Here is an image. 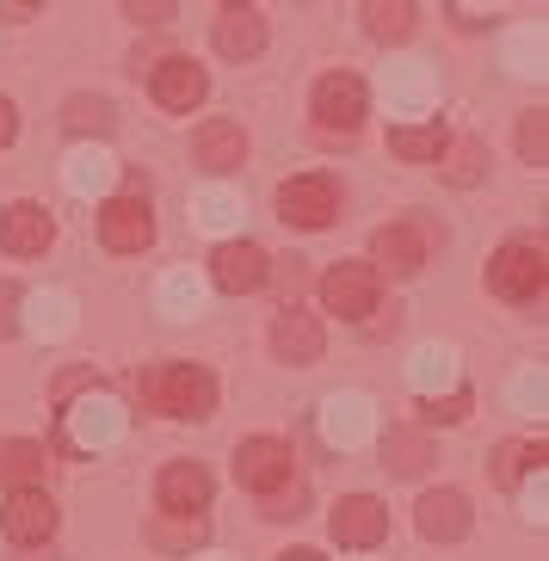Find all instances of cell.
<instances>
[{
	"instance_id": "cell-8",
	"label": "cell",
	"mask_w": 549,
	"mask_h": 561,
	"mask_svg": "<svg viewBox=\"0 0 549 561\" xmlns=\"http://www.w3.org/2000/svg\"><path fill=\"white\" fill-rule=\"evenodd\" d=\"M100 241L112 253H142L155 241V210L149 198H112L100 210Z\"/></svg>"
},
{
	"instance_id": "cell-26",
	"label": "cell",
	"mask_w": 549,
	"mask_h": 561,
	"mask_svg": "<svg viewBox=\"0 0 549 561\" xmlns=\"http://www.w3.org/2000/svg\"><path fill=\"white\" fill-rule=\"evenodd\" d=\"M217 50L222 56H260L266 50V19L253 13V7H222V19H217Z\"/></svg>"
},
{
	"instance_id": "cell-34",
	"label": "cell",
	"mask_w": 549,
	"mask_h": 561,
	"mask_svg": "<svg viewBox=\"0 0 549 561\" xmlns=\"http://www.w3.org/2000/svg\"><path fill=\"white\" fill-rule=\"evenodd\" d=\"M155 549H185V556H192V549L204 543V518H155Z\"/></svg>"
},
{
	"instance_id": "cell-22",
	"label": "cell",
	"mask_w": 549,
	"mask_h": 561,
	"mask_svg": "<svg viewBox=\"0 0 549 561\" xmlns=\"http://www.w3.org/2000/svg\"><path fill=\"white\" fill-rule=\"evenodd\" d=\"M50 234H56V222L44 216V204H13V210L0 216V248L19 253V260L44 253L50 248Z\"/></svg>"
},
{
	"instance_id": "cell-1",
	"label": "cell",
	"mask_w": 549,
	"mask_h": 561,
	"mask_svg": "<svg viewBox=\"0 0 549 561\" xmlns=\"http://www.w3.org/2000/svg\"><path fill=\"white\" fill-rule=\"evenodd\" d=\"M142 401L167 420H204L217 408V377L204 364H155L142 370Z\"/></svg>"
},
{
	"instance_id": "cell-6",
	"label": "cell",
	"mask_w": 549,
	"mask_h": 561,
	"mask_svg": "<svg viewBox=\"0 0 549 561\" xmlns=\"http://www.w3.org/2000/svg\"><path fill=\"white\" fill-rule=\"evenodd\" d=\"M370 432H377V408H370V396H358V389H340V396L321 401V438H328L333 450L365 445Z\"/></svg>"
},
{
	"instance_id": "cell-10",
	"label": "cell",
	"mask_w": 549,
	"mask_h": 561,
	"mask_svg": "<svg viewBox=\"0 0 549 561\" xmlns=\"http://www.w3.org/2000/svg\"><path fill=\"white\" fill-rule=\"evenodd\" d=\"M0 530H7L13 543H25V549L50 543V530H56V506H50V494H44V488H19V494H7Z\"/></svg>"
},
{
	"instance_id": "cell-4",
	"label": "cell",
	"mask_w": 549,
	"mask_h": 561,
	"mask_svg": "<svg viewBox=\"0 0 549 561\" xmlns=\"http://www.w3.org/2000/svg\"><path fill=\"white\" fill-rule=\"evenodd\" d=\"M278 216L297 229H328L340 216V192H333L328 173H297V180L278 185Z\"/></svg>"
},
{
	"instance_id": "cell-38",
	"label": "cell",
	"mask_w": 549,
	"mask_h": 561,
	"mask_svg": "<svg viewBox=\"0 0 549 561\" xmlns=\"http://www.w3.org/2000/svg\"><path fill=\"white\" fill-rule=\"evenodd\" d=\"M518 154L531 167H544V154H549V124H544V112H525L518 117Z\"/></svg>"
},
{
	"instance_id": "cell-12",
	"label": "cell",
	"mask_w": 549,
	"mask_h": 561,
	"mask_svg": "<svg viewBox=\"0 0 549 561\" xmlns=\"http://www.w3.org/2000/svg\"><path fill=\"white\" fill-rule=\"evenodd\" d=\"M316 117H321V130H358L365 124V81L358 75H321Z\"/></svg>"
},
{
	"instance_id": "cell-43",
	"label": "cell",
	"mask_w": 549,
	"mask_h": 561,
	"mask_svg": "<svg viewBox=\"0 0 549 561\" xmlns=\"http://www.w3.org/2000/svg\"><path fill=\"white\" fill-rule=\"evenodd\" d=\"M13 136H19V112H13V100H0V149H7Z\"/></svg>"
},
{
	"instance_id": "cell-23",
	"label": "cell",
	"mask_w": 549,
	"mask_h": 561,
	"mask_svg": "<svg viewBox=\"0 0 549 561\" xmlns=\"http://www.w3.org/2000/svg\"><path fill=\"white\" fill-rule=\"evenodd\" d=\"M408 382L420 389V401L450 396V389H457V346H445V340H426V346L408 358Z\"/></svg>"
},
{
	"instance_id": "cell-44",
	"label": "cell",
	"mask_w": 549,
	"mask_h": 561,
	"mask_svg": "<svg viewBox=\"0 0 549 561\" xmlns=\"http://www.w3.org/2000/svg\"><path fill=\"white\" fill-rule=\"evenodd\" d=\"M278 561H321V556H316V549H284Z\"/></svg>"
},
{
	"instance_id": "cell-41",
	"label": "cell",
	"mask_w": 549,
	"mask_h": 561,
	"mask_svg": "<svg viewBox=\"0 0 549 561\" xmlns=\"http://www.w3.org/2000/svg\"><path fill=\"white\" fill-rule=\"evenodd\" d=\"M124 13H130L136 25H161V19H173V0H149V7H142V0H130Z\"/></svg>"
},
{
	"instance_id": "cell-35",
	"label": "cell",
	"mask_w": 549,
	"mask_h": 561,
	"mask_svg": "<svg viewBox=\"0 0 549 561\" xmlns=\"http://www.w3.org/2000/svg\"><path fill=\"white\" fill-rule=\"evenodd\" d=\"M531 462H544V445H500V450H494V481H506V488H518Z\"/></svg>"
},
{
	"instance_id": "cell-29",
	"label": "cell",
	"mask_w": 549,
	"mask_h": 561,
	"mask_svg": "<svg viewBox=\"0 0 549 561\" xmlns=\"http://www.w3.org/2000/svg\"><path fill=\"white\" fill-rule=\"evenodd\" d=\"M62 124L75 136H105L117 124V112H112V100H100V93H75V100L62 105Z\"/></svg>"
},
{
	"instance_id": "cell-17",
	"label": "cell",
	"mask_w": 549,
	"mask_h": 561,
	"mask_svg": "<svg viewBox=\"0 0 549 561\" xmlns=\"http://www.w3.org/2000/svg\"><path fill=\"white\" fill-rule=\"evenodd\" d=\"M321 346H328V333H321V321L309 309H284L278 321H272V352H278L284 364H316Z\"/></svg>"
},
{
	"instance_id": "cell-16",
	"label": "cell",
	"mask_w": 549,
	"mask_h": 561,
	"mask_svg": "<svg viewBox=\"0 0 549 561\" xmlns=\"http://www.w3.org/2000/svg\"><path fill=\"white\" fill-rule=\"evenodd\" d=\"M370 260L389 265L396 278H414L420 265H426V229H420V222H389V229H377ZM377 265H370V272H377Z\"/></svg>"
},
{
	"instance_id": "cell-28",
	"label": "cell",
	"mask_w": 549,
	"mask_h": 561,
	"mask_svg": "<svg viewBox=\"0 0 549 561\" xmlns=\"http://www.w3.org/2000/svg\"><path fill=\"white\" fill-rule=\"evenodd\" d=\"M445 161H438V173H445L450 185H476L482 180V167H488V149H482V136H457V142H445Z\"/></svg>"
},
{
	"instance_id": "cell-30",
	"label": "cell",
	"mask_w": 549,
	"mask_h": 561,
	"mask_svg": "<svg viewBox=\"0 0 549 561\" xmlns=\"http://www.w3.org/2000/svg\"><path fill=\"white\" fill-rule=\"evenodd\" d=\"M365 19H370V37H384V44H401V37L414 32V7L408 0H370L365 7Z\"/></svg>"
},
{
	"instance_id": "cell-9",
	"label": "cell",
	"mask_w": 549,
	"mask_h": 561,
	"mask_svg": "<svg viewBox=\"0 0 549 561\" xmlns=\"http://www.w3.org/2000/svg\"><path fill=\"white\" fill-rule=\"evenodd\" d=\"M438 81H433V68L420 62V56H396V62L384 68V100L396 117H420L426 105H433Z\"/></svg>"
},
{
	"instance_id": "cell-37",
	"label": "cell",
	"mask_w": 549,
	"mask_h": 561,
	"mask_svg": "<svg viewBox=\"0 0 549 561\" xmlns=\"http://www.w3.org/2000/svg\"><path fill=\"white\" fill-rule=\"evenodd\" d=\"M420 420H426V426H457V420H469V389H450V396L420 401Z\"/></svg>"
},
{
	"instance_id": "cell-11",
	"label": "cell",
	"mask_w": 549,
	"mask_h": 561,
	"mask_svg": "<svg viewBox=\"0 0 549 561\" xmlns=\"http://www.w3.org/2000/svg\"><path fill=\"white\" fill-rule=\"evenodd\" d=\"M155 500H161L167 518H198L210 506V476L198 462H167L161 481H155Z\"/></svg>"
},
{
	"instance_id": "cell-33",
	"label": "cell",
	"mask_w": 549,
	"mask_h": 561,
	"mask_svg": "<svg viewBox=\"0 0 549 561\" xmlns=\"http://www.w3.org/2000/svg\"><path fill=\"white\" fill-rule=\"evenodd\" d=\"M389 149L401 154V161H438V149H445V130L433 124H420V130H389Z\"/></svg>"
},
{
	"instance_id": "cell-32",
	"label": "cell",
	"mask_w": 549,
	"mask_h": 561,
	"mask_svg": "<svg viewBox=\"0 0 549 561\" xmlns=\"http://www.w3.org/2000/svg\"><path fill=\"white\" fill-rule=\"evenodd\" d=\"M506 68L513 75H544V25H518L513 37H506Z\"/></svg>"
},
{
	"instance_id": "cell-39",
	"label": "cell",
	"mask_w": 549,
	"mask_h": 561,
	"mask_svg": "<svg viewBox=\"0 0 549 561\" xmlns=\"http://www.w3.org/2000/svg\"><path fill=\"white\" fill-rule=\"evenodd\" d=\"M518 512H525V525H544V462L518 481Z\"/></svg>"
},
{
	"instance_id": "cell-42",
	"label": "cell",
	"mask_w": 549,
	"mask_h": 561,
	"mask_svg": "<svg viewBox=\"0 0 549 561\" xmlns=\"http://www.w3.org/2000/svg\"><path fill=\"white\" fill-rule=\"evenodd\" d=\"M13 328H19V290L13 284H0V340H7Z\"/></svg>"
},
{
	"instance_id": "cell-31",
	"label": "cell",
	"mask_w": 549,
	"mask_h": 561,
	"mask_svg": "<svg viewBox=\"0 0 549 561\" xmlns=\"http://www.w3.org/2000/svg\"><path fill=\"white\" fill-rule=\"evenodd\" d=\"M384 462L396 469V476H420V469L433 462V445H426L420 432H389V438H384Z\"/></svg>"
},
{
	"instance_id": "cell-45",
	"label": "cell",
	"mask_w": 549,
	"mask_h": 561,
	"mask_svg": "<svg viewBox=\"0 0 549 561\" xmlns=\"http://www.w3.org/2000/svg\"><path fill=\"white\" fill-rule=\"evenodd\" d=\"M198 561H229V556H198Z\"/></svg>"
},
{
	"instance_id": "cell-36",
	"label": "cell",
	"mask_w": 549,
	"mask_h": 561,
	"mask_svg": "<svg viewBox=\"0 0 549 561\" xmlns=\"http://www.w3.org/2000/svg\"><path fill=\"white\" fill-rule=\"evenodd\" d=\"M513 408L518 413H544V364H518V377H513Z\"/></svg>"
},
{
	"instance_id": "cell-14",
	"label": "cell",
	"mask_w": 549,
	"mask_h": 561,
	"mask_svg": "<svg viewBox=\"0 0 549 561\" xmlns=\"http://www.w3.org/2000/svg\"><path fill=\"white\" fill-rule=\"evenodd\" d=\"M333 543H346V549H377L384 543V530H389V518H384V506L370 494H346L340 506H333Z\"/></svg>"
},
{
	"instance_id": "cell-13",
	"label": "cell",
	"mask_w": 549,
	"mask_h": 561,
	"mask_svg": "<svg viewBox=\"0 0 549 561\" xmlns=\"http://www.w3.org/2000/svg\"><path fill=\"white\" fill-rule=\"evenodd\" d=\"M266 253L253 248V241H222L217 260H210V284L217 290H229V297H248V290H260L266 284Z\"/></svg>"
},
{
	"instance_id": "cell-3",
	"label": "cell",
	"mask_w": 549,
	"mask_h": 561,
	"mask_svg": "<svg viewBox=\"0 0 549 561\" xmlns=\"http://www.w3.org/2000/svg\"><path fill=\"white\" fill-rule=\"evenodd\" d=\"M488 290L506 297V302L544 297V248H531V241H506V248L488 260Z\"/></svg>"
},
{
	"instance_id": "cell-24",
	"label": "cell",
	"mask_w": 549,
	"mask_h": 561,
	"mask_svg": "<svg viewBox=\"0 0 549 561\" xmlns=\"http://www.w3.org/2000/svg\"><path fill=\"white\" fill-rule=\"evenodd\" d=\"M155 302H161L167 321H198L204 302H210V284L192 272V265H173L161 284H155Z\"/></svg>"
},
{
	"instance_id": "cell-7",
	"label": "cell",
	"mask_w": 549,
	"mask_h": 561,
	"mask_svg": "<svg viewBox=\"0 0 549 561\" xmlns=\"http://www.w3.org/2000/svg\"><path fill=\"white\" fill-rule=\"evenodd\" d=\"M235 481L253 488V494H278L284 481H290V445H278V438H241Z\"/></svg>"
},
{
	"instance_id": "cell-2",
	"label": "cell",
	"mask_w": 549,
	"mask_h": 561,
	"mask_svg": "<svg viewBox=\"0 0 549 561\" xmlns=\"http://www.w3.org/2000/svg\"><path fill=\"white\" fill-rule=\"evenodd\" d=\"M117 432H124V401L105 396V389H87L81 401H68L62 408V445L68 450H105L117 445Z\"/></svg>"
},
{
	"instance_id": "cell-5",
	"label": "cell",
	"mask_w": 549,
	"mask_h": 561,
	"mask_svg": "<svg viewBox=\"0 0 549 561\" xmlns=\"http://www.w3.org/2000/svg\"><path fill=\"white\" fill-rule=\"evenodd\" d=\"M321 302H328V314H340V321H365L370 309H377V272L358 260H340L321 278Z\"/></svg>"
},
{
	"instance_id": "cell-40",
	"label": "cell",
	"mask_w": 549,
	"mask_h": 561,
	"mask_svg": "<svg viewBox=\"0 0 549 561\" xmlns=\"http://www.w3.org/2000/svg\"><path fill=\"white\" fill-rule=\"evenodd\" d=\"M302 500H309V494H302V481H284L278 494H266V506H260V512H266V518H297Z\"/></svg>"
},
{
	"instance_id": "cell-21",
	"label": "cell",
	"mask_w": 549,
	"mask_h": 561,
	"mask_svg": "<svg viewBox=\"0 0 549 561\" xmlns=\"http://www.w3.org/2000/svg\"><path fill=\"white\" fill-rule=\"evenodd\" d=\"M19 328H32L37 340H68L75 333V297L68 290H32V297H19Z\"/></svg>"
},
{
	"instance_id": "cell-18",
	"label": "cell",
	"mask_w": 549,
	"mask_h": 561,
	"mask_svg": "<svg viewBox=\"0 0 549 561\" xmlns=\"http://www.w3.org/2000/svg\"><path fill=\"white\" fill-rule=\"evenodd\" d=\"M241 216H248V198H241L235 185L210 180V185H198V192H192V229L235 234V229H241Z\"/></svg>"
},
{
	"instance_id": "cell-27",
	"label": "cell",
	"mask_w": 549,
	"mask_h": 561,
	"mask_svg": "<svg viewBox=\"0 0 549 561\" xmlns=\"http://www.w3.org/2000/svg\"><path fill=\"white\" fill-rule=\"evenodd\" d=\"M44 445H32V438H7V445H0V481H7V488H37V481H44Z\"/></svg>"
},
{
	"instance_id": "cell-15",
	"label": "cell",
	"mask_w": 549,
	"mask_h": 561,
	"mask_svg": "<svg viewBox=\"0 0 549 561\" xmlns=\"http://www.w3.org/2000/svg\"><path fill=\"white\" fill-rule=\"evenodd\" d=\"M117 173H124L117 154L100 149V142H81V149L62 161V185L75 192V198H105V192L117 185Z\"/></svg>"
},
{
	"instance_id": "cell-19",
	"label": "cell",
	"mask_w": 549,
	"mask_h": 561,
	"mask_svg": "<svg viewBox=\"0 0 549 561\" xmlns=\"http://www.w3.org/2000/svg\"><path fill=\"white\" fill-rule=\"evenodd\" d=\"M155 100L167 105V112H192V105L204 100V68L192 62V56H167V62H155Z\"/></svg>"
},
{
	"instance_id": "cell-20",
	"label": "cell",
	"mask_w": 549,
	"mask_h": 561,
	"mask_svg": "<svg viewBox=\"0 0 549 561\" xmlns=\"http://www.w3.org/2000/svg\"><path fill=\"white\" fill-rule=\"evenodd\" d=\"M420 537H433V543H457V537H469V500L457 494V488L420 494Z\"/></svg>"
},
{
	"instance_id": "cell-25",
	"label": "cell",
	"mask_w": 549,
	"mask_h": 561,
	"mask_svg": "<svg viewBox=\"0 0 549 561\" xmlns=\"http://www.w3.org/2000/svg\"><path fill=\"white\" fill-rule=\"evenodd\" d=\"M192 154H198V167H210V173H229V167H241V154H248V136H241L235 117H210V124L192 136Z\"/></svg>"
}]
</instances>
